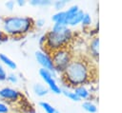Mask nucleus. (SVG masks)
Listing matches in <instances>:
<instances>
[{
	"label": "nucleus",
	"mask_w": 122,
	"mask_h": 113,
	"mask_svg": "<svg viewBox=\"0 0 122 113\" xmlns=\"http://www.w3.org/2000/svg\"><path fill=\"white\" fill-rule=\"evenodd\" d=\"M32 90H33L34 94L36 96H38V97H44L50 92L49 88L46 85H44L43 84H41V83L34 84L33 86H32Z\"/></svg>",
	"instance_id": "10"
},
{
	"label": "nucleus",
	"mask_w": 122,
	"mask_h": 113,
	"mask_svg": "<svg viewBox=\"0 0 122 113\" xmlns=\"http://www.w3.org/2000/svg\"><path fill=\"white\" fill-rule=\"evenodd\" d=\"M60 76L64 87L67 88L90 84L93 77L91 62L82 56L73 55L71 63Z\"/></svg>",
	"instance_id": "1"
},
{
	"label": "nucleus",
	"mask_w": 122,
	"mask_h": 113,
	"mask_svg": "<svg viewBox=\"0 0 122 113\" xmlns=\"http://www.w3.org/2000/svg\"><path fill=\"white\" fill-rule=\"evenodd\" d=\"M55 113H60V112H59V111H58L57 109H55Z\"/></svg>",
	"instance_id": "31"
},
{
	"label": "nucleus",
	"mask_w": 122,
	"mask_h": 113,
	"mask_svg": "<svg viewBox=\"0 0 122 113\" xmlns=\"http://www.w3.org/2000/svg\"><path fill=\"white\" fill-rule=\"evenodd\" d=\"M30 5L33 7H48L52 5V1L51 0H30Z\"/></svg>",
	"instance_id": "17"
},
{
	"label": "nucleus",
	"mask_w": 122,
	"mask_h": 113,
	"mask_svg": "<svg viewBox=\"0 0 122 113\" xmlns=\"http://www.w3.org/2000/svg\"><path fill=\"white\" fill-rule=\"evenodd\" d=\"M9 39H10L9 35H7L4 31H0V42L5 43V42L9 41Z\"/></svg>",
	"instance_id": "28"
},
{
	"label": "nucleus",
	"mask_w": 122,
	"mask_h": 113,
	"mask_svg": "<svg viewBox=\"0 0 122 113\" xmlns=\"http://www.w3.org/2000/svg\"><path fill=\"white\" fill-rule=\"evenodd\" d=\"M68 2L69 1H67V0H55L54 2H52V6L54 7V9L57 11H61L62 9H64L66 7Z\"/></svg>",
	"instance_id": "20"
},
{
	"label": "nucleus",
	"mask_w": 122,
	"mask_h": 113,
	"mask_svg": "<svg viewBox=\"0 0 122 113\" xmlns=\"http://www.w3.org/2000/svg\"><path fill=\"white\" fill-rule=\"evenodd\" d=\"M98 29H99V28H98V23H96V25H95V28H92V29H90L89 31V34H90V36L91 37H94V36H97V33H98Z\"/></svg>",
	"instance_id": "26"
},
{
	"label": "nucleus",
	"mask_w": 122,
	"mask_h": 113,
	"mask_svg": "<svg viewBox=\"0 0 122 113\" xmlns=\"http://www.w3.org/2000/svg\"><path fill=\"white\" fill-rule=\"evenodd\" d=\"M67 28H69L68 26H65V25H61V24H53L52 28H51V31L53 32H60V31H63L65 30Z\"/></svg>",
	"instance_id": "21"
},
{
	"label": "nucleus",
	"mask_w": 122,
	"mask_h": 113,
	"mask_svg": "<svg viewBox=\"0 0 122 113\" xmlns=\"http://www.w3.org/2000/svg\"><path fill=\"white\" fill-rule=\"evenodd\" d=\"M45 22H46L45 19H43V18H39V19H37V20L34 21V27L37 28H41L44 27Z\"/></svg>",
	"instance_id": "23"
},
{
	"label": "nucleus",
	"mask_w": 122,
	"mask_h": 113,
	"mask_svg": "<svg viewBox=\"0 0 122 113\" xmlns=\"http://www.w3.org/2000/svg\"><path fill=\"white\" fill-rule=\"evenodd\" d=\"M34 56H35V59L37 61V63L41 66V67L51 71L52 76L56 79L58 74L54 70V66H53L51 54H49L48 52H45L43 50H37V51H35Z\"/></svg>",
	"instance_id": "6"
},
{
	"label": "nucleus",
	"mask_w": 122,
	"mask_h": 113,
	"mask_svg": "<svg viewBox=\"0 0 122 113\" xmlns=\"http://www.w3.org/2000/svg\"><path fill=\"white\" fill-rule=\"evenodd\" d=\"M14 6H15V2H14V1H12V0L7 1V2L5 3V7H6L9 10H10V11L14 9Z\"/></svg>",
	"instance_id": "27"
},
{
	"label": "nucleus",
	"mask_w": 122,
	"mask_h": 113,
	"mask_svg": "<svg viewBox=\"0 0 122 113\" xmlns=\"http://www.w3.org/2000/svg\"><path fill=\"white\" fill-rule=\"evenodd\" d=\"M39 105L42 107V109L46 112V113H55V108L51 105V104H50L49 103H47V102H40L39 103Z\"/></svg>",
	"instance_id": "19"
},
{
	"label": "nucleus",
	"mask_w": 122,
	"mask_h": 113,
	"mask_svg": "<svg viewBox=\"0 0 122 113\" xmlns=\"http://www.w3.org/2000/svg\"><path fill=\"white\" fill-rule=\"evenodd\" d=\"M4 32L9 37L23 38L34 28V20L28 16H8L2 20Z\"/></svg>",
	"instance_id": "2"
},
{
	"label": "nucleus",
	"mask_w": 122,
	"mask_h": 113,
	"mask_svg": "<svg viewBox=\"0 0 122 113\" xmlns=\"http://www.w3.org/2000/svg\"><path fill=\"white\" fill-rule=\"evenodd\" d=\"M51 20L54 22V24H61V25L68 26V24H67V20H66L65 10L57 11L56 13H54V14L51 16Z\"/></svg>",
	"instance_id": "12"
},
{
	"label": "nucleus",
	"mask_w": 122,
	"mask_h": 113,
	"mask_svg": "<svg viewBox=\"0 0 122 113\" xmlns=\"http://www.w3.org/2000/svg\"><path fill=\"white\" fill-rule=\"evenodd\" d=\"M0 31H1V30H0Z\"/></svg>",
	"instance_id": "32"
},
{
	"label": "nucleus",
	"mask_w": 122,
	"mask_h": 113,
	"mask_svg": "<svg viewBox=\"0 0 122 113\" xmlns=\"http://www.w3.org/2000/svg\"><path fill=\"white\" fill-rule=\"evenodd\" d=\"M61 94H63L64 96H66L67 98H69L70 100L73 101V102H80L81 100L79 99V97L72 91L71 90L70 88H67V87H62L61 86Z\"/></svg>",
	"instance_id": "13"
},
{
	"label": "nucleus",
	"mask_w": 122,
	"mask_h": 113,
	"mask_svg": "<svg viewBox=\"0 0 122 113\" xmlns=\"http://www.w3.org/2000/svg\"><path fill=\"white\" fill-rule=\"evenodd\" d=\"M26 3H27L26 0H16V1H15V5H17V6H19V7L25 6Z\"/></svg>",
	"instance_id": "30"
},
{
	"label": "nucleus",
	"mask_w": 122,
	"mask_h": 113,
	"mask_svg": "<svg viewBox=\"0 0 122 113\" xmlns=\"http://www.w3.org/2000/svg\"><path fill=\"white\" fill-rule=\"evenodd\" d=\"M38 43H39V46L41 47V48H43L45 47V43H46V34H43L39 37V40H38Z\"/></svg>",
	"instance_id": "29"
},
{
	"label": "nucleus",
	"mask_w": 122,
	"mask_h": 113,
	"mask_svg": "<svg viewBox=\"0 0 122 113\" xmlns=\"http://www.w3.org/2000/svg\"><path fill=\"white\" fill-rule=\"evenodd\" d=\"M80 9L79 6L78 5H72L71 6L70 8H68V9L65 10V14H66V20H67V24H68V21Z\"/></svg>",
	"instance_id": "16"
},
{
	"label": "nucleus",
	"mask_w": 122,
	"mask_h": 113,
	"mask_svg": "<svg viewBox=\"0 0 122 113\" xmlns=\"http://www.w3.org/2000/svg\"><path fill=\"white\" fill-rule=\"evenodd\" d=\"M51 57L54 66L55 72L61 75L65 71L69 64L71 63L73 57V54L71 47H64V48H60L58 50L52 51L51 53Z\"/></svg>",
	"instance_id": "4"
},
{
	"label": "nucleus",
	"mask_w": 122,
	"mask_h": 113,
	"mask_svg": "<svg viewBox=\"0 0 122 113\" xmlns=\"http://www.w3.org/2000/svg\"><path fill=\"white\" fill-rule=\"evenodd\" d=\"M0 61H1L4 65H6L9 68H10V69H16V67H17L15 62L12 61L10 57H8V56H7L6 54H4V53H0Z\"/></svg>",
	"instance_id": "15"
},
{
	"label": "nucleus",
	"mask_w": 122,
	"mask_h": 113,
	"mask_svg": "<svg viewBox=\"0 0 122 113\" xmlns=\"http://www.w3.org/2000/svg\"><path fill=\"white\" fill-rule=\"evenodd\" d=\"M78 97L80 100H90L91 97H92V91L89 90L87 88L86 85H77L75 87H73V90H72Z\"/></svg>",
	"instance_id": "9"
},
{
	"label": "nucleus",
	"mask_w": 122,
	"mask_h": 113,
	"mask_svg": "<svg viewBox=\"0 0 122 113\" xmlns=\"http://www.w3.org/2000/svg\"><path fill=\"white\" fill-rule=\"evenodd\" d=\"M6 80L8 82H10V84H16L18 82V77L14 73H10V74L7 75V79Z\"/></svg>",
	"instance_id": "22"
},
{
	"label": "nucleus",
	"mask_w": 122,
	"mask_h": 113,
	"mask_svg": "<svg viewBox=\"0 0 122 113\" xmlns=\"http://www.w3.org/2000/svg\"><path fill=\"white\" fill-rule=\"evenodd\" d=\"M73 38V32L70 28L60 32H53L51 30L46 33V43L43 47V51L51 54L52 51L58 50L60 48L68 47L70 43Z\"/></svg>",
	"instance_id": "3"
},
{
	"label": "nucleus",
	"mask_w": 122,
	"mask_h": 113,
	"mask_svg": "<svg viewBox=\"0 0 122 113\" xmlns=\"http://www.w3.org/2000/svg\"><path fill=\"white\" fill-rule=\"evenodd\" d=\"M92 16L90 13L88 12H85L84 13V16H83V19L81 21V26L83 28H88L92 26Z\"/></svg>",
	"instance_id": "18"
},
{
	"label": "nucleus",
	"mask_w": 122,
	"mask_h": 113,
	"mask_svg": "<svg viewBox=\"0 0 122 113\" xmlns=\"http://www.w3.org/2000/svg\"><path fill=\"white\" fill-rule=\"evenodd\" d=\"M82 107L85 111L89 112V113H96L97 112V105L91 100H87L85 102H83L82 104Z\"/></svg>",
	"instance_id": "14"
},
{
	"label": "nucleus",
	"mask_w": 122,
	"mask_h": 113,
	"mask_svg": "<svg viewBox=\"0 0 122 113\" xmlns=\"http://www.w3.org/2000/svg\"><path fill=\"white\" fill-rule=\"evenodd\" d=\"M22 97V94L11 87H3L0 89V98L6 100L8 102H15L18 101L19 98Z\"/></svg>",
	"instance_id": "7"
},
{
	"label": "nucleus",
	"mask_w": 122,
	"mask_h": 113,
	"mask_svg": "<svg viewBox=\"0 0 122 113\" xmlns=\"http://www.w3.org/2000/svg\"><path fill=\"white\" fill-rule=\"evenodd\" d=\"M84 11L80 9L69 21H68V27H75L79 24H81V21L83 19V16H84Z\"/></svg>",
	"instance_id": "11"
},
{
	"label": "nucleus",
	"mask_w": 122,
	"mask_h": 113,
	"mask_svg": "<svg viewBox=\"0 0 122 113\" xmlns=\"http://www.w3.org/2000/svg\"><path fill=\"white\" fill-rule=\"evenodd\" d=\"M9 112H10L9 105L4 103H0V113H9Z\"/></svg>",
	"instance_id": "25"
},
{
	"label": "nucleus",
	"mask_w": 122,
	"mask_h": 113,
	"mask_svg": "<svg viewBox=\"0 0 122 113\" xmlns=\"http://www.w3.org/2000/svg\"><path fill=\"white\" fill-rule=\"evenodd\" d=\"M6 79H7V72L3 67V66L0 64V82L6 81Z\"/></svg>",
	"instance_id": "24"
},
{
	"label": "nucleus",
	"mask_w": 122,
	"mask_h": 113,
	"mask_svg": "<svg viewBox=\"0 0 122 113\" xmlns=\"http://www.w3.org/2000/svg\"><path fill=\"white\" fill-rule=\"evenodd\" d=\"M38 73H39L40 77L42 78V80L47 85V87L49 88L50 91H51L52 93H54L56 95H60L61 94V86L57 84L56 79L52 76L51 71H49L48 69L40 67Z\"/></svg>",
	"instance_id": "5"
},
{
	"label": "nucleus",
	"mask_w": 122,
	"mask_h": 113,
	"mask_svg": "<svg viewBox=\"0 0 122 113\" xmlns=\"http://www.w3.org/2000/svg\"><path fill=\"white\" fill-rule=\"evenodd\" d=\"M88 50L92 59L95 61L98 60L99 57V38L98 36L92 37L90 40V43L88 45Z\"/></svg>",
	"instance_id": "8"
}]
</instances>
